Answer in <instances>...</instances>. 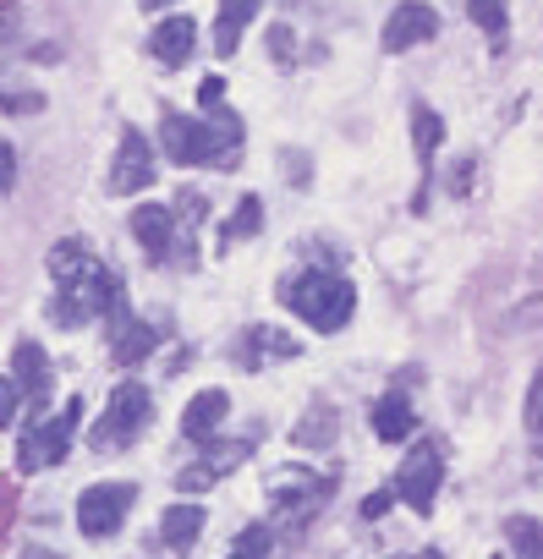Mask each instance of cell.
Instances as JSON below:
<instances>
[{
  "instance_id": "cell-11",
  "label": "cell",
  "mask_w": 543,
  "mask_h": 559,
  "mask_svg": "<svg viewBox=\"0 0 543 559\" xmlns=\"http://www.w3.org/2000/svg\"><path fill=\"white\" fill-rule=\"evenodd\" d=\"M110 319H116V346H110V357H116L121 368H138V362L154 352V324L132 319V313H127V302H116V308H110Z\"/></svg>"
},
{
  "instance_id": "cell-9",
  "label": "cell",
  "mask_w": 543,
  "mask_h": 559,
  "mask_svg": "<svg viewBox=\"0 0 543 559\" xmlns=\"http://www.w3.org/2000/svg\"><path fill=\"white\" fill-rule=\"evenodd\" d=\"M434 34H439V12L423 7V0H401V7L390 12V23H385V50L401 56L412 45H428Z\"/></svg>"
},
{
  "instance_id": "cell-24",
  "label": "cell",
  "mask_w": 543,
  "mask_h": 559,
  "mask_svg": "<svg viewBox=\"0 0 543 559\" xmlns=\"http://www.w3.org/2000/svg\"><path fill=\"white\" fill-rule=\"evenodd\" d=\"M467 17L483 28V34H505V0H467Z\"/></svg>"
},
{
  "instance_id": "cell-22",
  "label": "cell",
  "mask_w": 543,
  "mask_h": 559,
  "mask_svg": "<svg viewBox=\"0 0 543 559\" xmlns=\"http://www.w3.org/2000/svg\"><path fill=\"white\" fill-rule=\"evenodd\" d=\"M439 138H445V121H439L428 105H417V110H412V143H417V159H423V170H428V159H434Z\"/></svg>"
},
{
  "instance_id": "cell-14",
  "label": "cell",
  "mask_w": 543,
  "mask_h": 559,
  "mask_svg": "<svg viewBox=\"0 0 543 559\" xmlns=\"http://www.w3.org/2000/svg\"><path fill=\"white\" fill-rule=\"evenodd\" d=\"M192 45H198L192 17H165V23L149 34V50H154V61H165V67H181V61L192 56Z\"/></svg>"
},
{
  "instance_id": "cell-31",
  "label": "cell",
  "mask_w": 543,
  "mask_h": 559,
  "mask_svg": "<svg viewBox=\"0 0 543 559\" xmlns=\"http://www.w3.org/2000/svg\"><path fill=\"white\" fill-rule=\"evenodd\" d=\"M390 499H396V493H368V499H363V521H379V515L390 510Z\"/></svg>"
},
{
  "instance_id": "cell-17",
  "label": "cell",
  "mask_w": 543,
  "mask_h": 559,
  "mask_svg": "<svg viewBox=\"0 0 543 559\" xmlns=\"http://www.w3.org/2000/svg\"><path fill=\"white\" fill-rule=\"evenodd\" d=\"M412 428H417V412H412V401H406L401 390H390V395L374 406V433H379L385 444H401Z\"/></svg>"
},
{
  "instance_id": "cell-29",
  "label": "cell",
  "mask_w": 543,
  "mask_h": 559,
  "mask_svg": "<svg viewBox=\"0 0 543 559\" xmlns=\"http://www.w3.org/2000/svg\"><path fill=\"white\" fill-rule=\"evenodd\" d=\"M269 50H275L281 67H292V28H269Z\"/></svg>"
},
{
  "instance_id": "cell-33",
  "label": "cell",
  "mask_w": 543,
  "mask_h": 559,
  "mask_svg": "<svg viewBox=\"0 0 543 559\" xmlns=\"http://www.w3.org/2000/svg\"><path fill=\"white\" fill-rule=\"evenodd\" d=\"M23 559H67V554H50V548H23Z\"/></svg>"
},
{
  "instance_id": "cell-32",
  "label": "cell",
  "mask_w": 543,
  "mask_h": 559,
  "mask_svg": "<svg viewBox=\"0 0 543 559\" xmlns=\"http://www.w3.org/2000/svg\"><path fill=\"white\" fill-rule=\"evenodd\" d=\"M220 94H225V83H220V78H209V83L198 88V105H203V110H214V105H220Z\"/></svg>"
},
{
  "instance_id": "cell-28",
  "label": "cell",
  "mask_w": 543,
  "mask_h": 559,
  "mask_svg": "<svg viewBox=\"0 0 543 559\" xmlns=\"http://www.w3.org/2000/svg\"><path fill=\"white\" fill-rule=\"evenodd\" d=\"M23 401H28V395H23V384H17V379H7V384H0V428H12V423H17Z\"/></svg>"
},
{
  "instance_id": "cell-3",
  "label": "cell",
  "mask_w": 543,
  "mask_h": 559,
  "mask_svg": "<svg viewBox=\"0 0 543 559\" xmlns=\"http://www.w3.org/2000/svg\"><path fill=\"white\" fill-rule=\"evenodd\" d=\"M149 417H154V395H149L143 384H116L110 406H105L99 423L88 428V444H94L99 455H116V450H127V444L143 433Z\"/></svg>"
},
{
  "instance_id": "cell-34",
  "label": "cell",
  "mask_w": 543,
  "mask_h": 559,
  "mask_svg": "<svg viewBox=\"0 0 543 559\" xmlns=\"http://www.w3.org/2000/svg\"><path fill=\"white\" fill-rule=\"evenodd\" d=\"M143 7H149V12H160V7H176V0H143Z\"/></svg>"
},
{
  "instance_id": "cell-13",
  "label": "cell",
  "mask_w": 543,
  "mask_h": 559,
  "mask_svg": "<svg viewBox=\"0 0 543 559\" xmlns=\"http://www.w3.org/2000/svg\"><path fill=\"white\" fill-rule=\"evenodd\" d=\"M247 450H252V444L209 450L203 461H192V466H181V472H176V488H181V493H203V488H214V483H220V472H231V466H236V461H241Z\"/></svg>"
},
{
  "instance_id": "cell-35",
  "label": "cell",
  "mask_w": 543,
  "mask_h": 559,
  "mask_svg": "<svg viewBox=\"0 0 543 559\" xmlns=\"http://www.w3.org/2000/svg\"><path fill=\"white\" fill-rule=\"evenodd\" d=\"M417 559H439V554H434V548H423V554H417Z\"/></svg>"
},
{
  "instance_id": "cell-1",
  "label": "cell",
  "mask_w": 543,
  "mask_h": 559,
  "mask_svg": "<svg viewBox=\"0 0 543 559\" xmlns=\"http://www.w3.org/2000/svg\"><path fill=\"white\" fill-rule=\"evenodd\" d=\"M286 308H292L303 324H314L319 335H335V330L352 319L357 292L346 286L341 274H330V269H303L297 280H286Z\"/></svg>"
},
{
  "instance_id": "cell-30",
  "label": "cell",
  "mask_w": 543,
  "mask_h": 559,
  "mask_svg": "<svg viewBox=\"0 0 543 559\" xmlns=\"http://www.w3.org/2000/svg\"><path fill=\"white\" fill-rule=\"evenodd\" d=\"M12 181H17V154L0 143V192H12Z\"/></svg>"
},
{
  "instance_id": "cell-15",
  "label": "cell",
  "mask_w": 543,
  "mask_h": 559,
  "mask_svg": "<svg viewBox=\"0 0 543 559\" xmlns=\"http://www.w3.org/2000/svg\"><path fill=\"white\" fill-rule=\"evenodd\" d=\"M12 379L23 384L28 406H39L45 390H50V357H45L34 341H17V352H12Z\"/></svg>"
},
{
  "instance_id": "cell-12",
  "label": "cell",
  "mask_w": 543,
  "mask_h": 559,
  "mask_svg": "<svg viewBox=\"0 0 543 559\" xmlns=\"http://www.w3.org/2000/svg\"><path fill=\"white\" fill-rule=\"evenodd\" d=\"M170 230H176V214L165 209V203H138L132 209V236L143 241V252L160 263V258H170Z\"/></svg>"
},
{
  "instance_id": "cell-25",
  "label": "cell",
  "mask_w": 543,
  "mask_h": 559,
  "mask_svg": "<svg viewBox=\"0 0 543 559\" xmlns=\"http://www.w3.org/2000/svg\"><path fill=\"white\" fill-rule=\"evenodd\" d=\"M269 543H275V537H269V526H247V532L231 543L225 559H269Z\"/></svg>"
},
{
  "instance_id": "cell-18",
  "label": "cell",
  "mask_w": 543,
  "mask_h": 559,
  "mask_svg": "<svg viewBox=\"0 0 543 559\" xmlns=\"http://www.w3.org/2000/svg\"><path fill=\"white\" fill-rule=\"evenodd\" d=\"M198 532H203V510H198V504H170V510L160 515V537H165V548H176V554H187V548L198 543Z\"/></svg>"
},
{
  "instance_id": "cell-27",
  "label": "cell",
  "mask_w": 543,
  "mask_h": 559,
  "mask_svg": "<svg viewBox=\"0 0 543 559\" xmlns=\"http://www.w3.org/2000/svg\"><path fill=\"white\" fill-rule=\"evenodd\" d=\"M527 433L543 444V368L532 373V390H527Z\"/></svg>"
},
{
  "instance_id": "cell-23",
  "label": "cell",
  "mask_w": 543,
  "mask_h": 559,
  "mask_svg": "<svg viewBox=\"0 0 543 559\" xmlns=\"http://www.w3.org/2000/svg\"><path fill=\"white\" fill-rule=\"evenodd\" d=\"M258 225H263V203H258V198H241L236 214L220 225V247H231V241H241V236H258Z\"/></svg>"
},
{
  "instance_id": "cell-26",
  "label": "cell",
  "mask_w": 543,
  "mask_h": 559,
  "mask_svg": "<svg viewBox=\"0 0 543 559\" xmlns=\"http://www.w3.org/2000/svg\"><path fill=\"white\" fill-rule=\"evenodd\" d=\"M247 341H252V352H275V357H297V341H292V335H281V330H247Z\"/></svg>"
},
{
  "instance_id": "cell-16",
  "label": "cell",
  "mask_w": 543,
  "mask_h": 559,
  "mask_svg": "<svg viewBox=\"0 0 543 559\" xmlns=\"http://www.w3.org/2000/svg\"><path fill=\"white\" fill-rule=\"evenodd\" d=\"M258 17V0H220V17H214V50L220 56H236L247 23Z\"/></svg>"
},
{
  "instance_id": "cell-4",
  "label": "cell",
  "mask_w": 543,
  "mask_h": 559,
  "mask_svg": "<svg viewBox=\"0 0 543 559\" xmlns=\"http://www.w3.org/2000/svg\"><path fill=\"white\" fill-rule=\"evenodd\" d=\"M61 297H56V324H88L94 313H110L116 302H121V286H116V274L94 258L83 274H72V280H61L56 286Z\"/></svg>"
},
{
  "instance_id": "cell-19",
  "label": "cell",
  "mask_w": 543,
  "mask_h": 559,
  "mask_svg": "<svg viewBox=\"0 0 543 559\" xmlns=\"http://www.w3.org/2000/svg\"><path fill=\"white\" fill-rule=\"evenodd\" d=\"M292 439H297L303 450H324V444H335V406H330V401H314V406L303 412V423L292 428Z\"/></svg>"
},
{
  "instance_id": "cell-7",
  "label": "cell",
  "mask_w": 543,
  "mask_h": 559,
  "mask_svg": "<svg viewBox=\"0 0 543 559\" xmlns=\"http://www.w3.org/2000/svg\"><path fill=\"white\" fill-rule=\"evenodd\" d=\"M439 483H445V455H439V444H434V439H417V444H412V455L401 461L396 493H401L417 515H428V510H434Z\"/></svg>"
},
{
  "instance_id": "cell-6",
  "label": "cell",
  "mask_w": 543,
  "mask_h": 559,
  "mask_svg": "<svg viewBox=\"0 0 543 559\" xmlns=\"http://www.w3.org/2000/svg\"><path fill=\"white\" fill-rule=\"evenodd\" d=\"M132 499H138V483H94V488H83V499H78V526H83V537H116L121 532V521H127V510H132Z\"/></svg>"
},
{
  "instance_id": "cell-10",
  "label": "cell",
  "mask_w": 543,
  "mask_h": 559,
  "mask_svg": "<svg viewBox=\"0 0 543 559\" xmlns=\"http://www.w3.org/2000/svg\"><path fill=\"white\" fill-rule=\"evenodd\" d=\"M225 412H231V395H225V390H198V395L187 401V412H181V433H187L192 444H209V439L225 428Z\"/></svg>"
},
{
  "instance_id": "cell-20",
  "label": "cell",
  "mask_w": 543,
  "mask_h": 559,
  "mask_svg": "<svg viewBox=\"0 0 543 559\" xmlns=\"http://www.w3.org/2000/svg\"><path fill=\"white\" fill-rule=\"evenodd\" d=\"M88 263H94V252L78 236H67V241L50 247V280H56V286H61V280H72V274H83Z\"/></svg>"
},
{
  "instance_id": "cell-8",
  "label": "cell",
  "mask_w": 543,
  "mask_h": 559,
  "mask_svg": "<svg viewBox=\"0 0 543 559\" xmlns=\"http://www.w3.org/2000/svg\"><path fill=\"white\" fill-rule=\"evenodd\" d=\"M143 187H154V148L143 132H121V148H116V165H110V192L121 198H138Z\"/></svg>"
},
{
  "instance_id": "cell-2",
  "label": "cell",
  "mask_w": 543,
  "mask_h": 559,
  "mask_svg": "<svg viewBox=\"0 0 543 559\" xmlns=\"http://www.w3.org/2000/svg\"><path fill=\"white\" fill-rule=\"evenodd\" d=\"M160 143H165V154H170L176 165H209V159L236 154V143H241V121H236L231 110L214 116V121L165 116V121H160Z\"/></svg>"
},
{
  "instance_id": "cell-5",
  "label": "cell",
  "mask_w": 543,
  "mask_h": 559,
  "mask_svg": "<svg viewBox=\"0 0 543 559\" xmlns=\"http://www.w3.org/2000/svg\"><path fill=\"white\" fill-rule=\"evenodd\" d=\"M78 417H83V401H78V395H72L56 417H34V428H23V444H17V472L61 466V461H67V444H72Z\"/></svg>"
},
{
  "instance_id": "cell-21",
  "label": "cell",
  "mask_w": 543,
  "mask_h": 559,
  "mask_svg": "<svg viewBox=\"0 0 543 559\" xmlns=\"http://www.w3.org/2000/svg\"><path fill=\"white\" fill-rule=\"evenodd\" d=\"M505 537H510L516 559H543V521H532V515H510V521H505Z\"/></svg>"
}]
</instances>
